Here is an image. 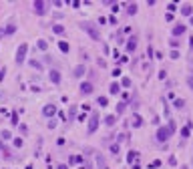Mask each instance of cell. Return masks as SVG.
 I'll use <instances>...</instances> for the list:
<instances>
[{"label":"cell","mask_w":193,"mask_h":169,"mask_svg":"<svg viewBox=\"0 0 193 169\" xmlns=\"http://www.w3.org/2000/svg\"><path fill=\"white\" fill-rule=\"evenodd\" d=\"M79 28H80V30H85L93 41H97V42L101 41V32H99V28L95 26V24H91V22H79Z\"/></svg>","instance_id":"6da1fadb"},{"label":"cell","mask_w":193,"mask_h":169,"mask_svg":"<svg viewBox=\"0 0 193 169\" xmlns=\"http://www.w3.org/2000/svg\"><path fill=\"white\" fill-rule=\"evenodd\" d=\"M101 125V117H99V111H93L91 115H89V127H87V133L89 135H93L95 131L99 129Z\"/></svg>","instance_id":"7a4b0ae2"},{"label":"cell","mask_w":193,"mask_h":169,"mask_svg":"<svg viewBox=\"0 0 193 169\" xmlns=\"http://www.w3.org/2000/svg\"><path fill=\"white\" fill-rule=\"evenodd\" d=\"M48 2H42V0H34L32 2V10H34V14H38V16H44V14L48 12Z\"/></svg>","instance_id":"3957f363"},{"label":"cell","mask_w":193,"mask_h":169,"mask_svg":"<svg viewBox=\"0 0 193 169\" xmlns=\"http://www.w3.org/2000/svg\"><path fill=\"white\" fill-rule=\"evenodd\" d=\"M26 53H28V44L22 42V44L16 48V56H14V59H16V65H22V62L26 61Z\"/></svg>","instance_id":"277c9868"},{"label":"cell","mask_w":193,"mask_h":169,"mask_svg":"<svg viewBox=\"0 0 193 169\" xmlns=\"http://www.w3.org/2000/svg\"><path fill=\"white\" fill-rule=\"evenodd\" d=\"M93 91H95V85H93L91 81H83V83H80V87H79V93H80V95L89 97V95H93Z\"/></svg>","instance_id":"5b68a950"},{"label":"cell","mask_w":193,"mask_h":169,"mask_svg":"<svg viewBox=\"0 0 193 169\" xmlns=\"http://www.w3.org/2000/svg\"><path fill=\"white\" fill-rule=\"evenodd\" d=\"M169 135H171V133H169V129H167V127H159V129H157V135H155V139H157L159 143H165L167 139H169Z\"/></svg>","instance_id":"8992f818"},{"label":"cell","mask_w":193,"mask_h":169,"mask_svg":"<svg viewBox=\"0 0 193 169\" xmlns=\"http://www.w3.org/2000/svg\"><path fill=\"white\" fill-rule=\"evenodd\" d=\"M42 115L47 117V119H53V117L56 115V105H53V103L44 105V107H42Z\"/></svg>","instance_id":"52a82bcc"},{"label":"cell","mask_w":193,"mask_h":169,"mask_svg":"<svg viewBox=\"0 0 193 169\" xmlns=\"http://www.w3.org/2000/svg\"><path fill=\"white\" fill-rule=\"evenodd\" d=\"M85 74H87V67H85V65H77V67L73 68V77H74V79H83Z\"/></svg>","instance_id":"ba28073f"},{"label":"cell","mask_w":193,"mask_h":169,"mask_svg":"<svg viewBox=\"0 0 193 169\" xmlns=\"http://www.w3.org/2000/svg\"><path fill=\"white\" fill-rule=\"evenodd\" d=\"M48 79H50V83H53V85H60V81H62V77H60V71L53 68V71L48 73Z\"/></svg>","instance_id":"9c48e42d"},{"label":"cell","mask_w":193,"mask_h":169,"mask_svg":"<svg viewBox=\"0 0 193 169\" xmlns=\"http://www.w3.org/2000/svg\"><path fill=\"white\" fill-rule=\"evenodd\" d=\"M125 50H127V53H135V50H137V36H131V38H127Z\"/></svg>","instance_id":"30bf717a"},{"label":"cell","mask_w":193,"mask_h":169,"mask_svg":"<svg viewBox=\"0 0 193 169\" xmlns=\"http://www.w3.org/2000/svg\"><path fill=\"white\" fill-rule=\"evenodd\" d=\"M109 93H111V95H117V93H121V85H119L117 81H113L111 85H109Z\"/></svg>","instance_id":"8fae6325"},{"label":"cell","mask_w":193,"mask_h":169,"mask_svg":"<svg viewBox=\"0 0 193 169\" xmlns=\"http://www.w3.org/2000/svg\"><path fill=\"white\" fill-rule=\"evenodd\" d=\"M181 14H183V16H193V6L191 4H183V6H181Z\"/></svg>","instance_id":"7c38bea8"},{"label":"cell","mask_w":193,"mask_h":169,"mask_svg":"<svg viewBox=\"0 0 193 169\" xmlns=\"http://www.w3.org/2000/svg\"><path fill=\"white\" fill-rule=\"evenodd\" d=\"M183 32H185V24H177V26H173V38L181 36Z\"/></svg>","instance_id":"4fadbf2b"},{"label":"cell","mask_w":193,"mask_h":169,"mask_svg":"<svg viewBox=\"0 0 193 169\" xmlns=\"http://www.w3.org/2000/svg\"><path fill=\"white\" fill-rule=\"evenodd\" d=\"M0 155H4V159H12V155H10V149L4 147V145H2V141H0Z\"/></svg>","instance_id":"5bb4252c"},{"label":"cell","mask_w":193,"mask_h":169,"mask_svg":"<svg viewBox=\"0 0 193 169\" xmlns=\"http://www.w3.org/2000/svg\"><path fill=\"white\" fill-rule=\"evenodd\" d=\"M53 32L54 34H65V32H67V28L62 26V24H53Z\"/></svg>","instance_id":"9a60e30c"},{"label":"cell","mask_w":193,"mask_h":169,"mask_svg":"<svg viewBox=\"0 0 193 169\" xmlns=\"http://www.w3.org/2000/svg\"><path fill=\"white\" fill-rule=\"evenodd\" d=\"M115 123H117V115H107V117H105V125L113 127Z\"/></svg>","instance_id":"2e32d148"},{"label":"cell","mask_w":193,"mask_h":169,"mask_svg":"<svg viewBox=\"0 0 193 169\" xmlns=\"http://www.w3.org/2000/svg\"><path fill=\"white\" fill-rule=\"evenodd\" d=\"M59 48H60V53H68V50H71L67 41H59Z\"/></svg>","instance_id":"e0dca14e"},{"label":"cell","mask_w":193,"mask_h":169,"mask_svg":"<svg viewBox=\"0 0 193 169\" xmlns=\"http://www.w3.org/2000/svg\"><path fill=\"white\" fill-rule=\"evenodd\" d=\"M141 125H143V117L135 113L133 115V127H141Z\"/></svg>","instance_id":"ac0fdd59"},{"label":"cell","mask_w":193,"mask_h":169,"mask_svg":"<svg viewBox=\"0 0 193 169\" xmlns=\"http://www.w3.org/2000/svg\"><path fill=\"white\" fill-rule=\"evenodd\" d=\"M127 14H129V16H133V14H137V4H127Z\"/></svg>","instance_id":"d6986e66"},{"label":"cell","mask_w":193,"mask_h":169,"mask_svg":"<svg viewBox=\"0 0 193 169\" xmlns=\"http://www.w3.org/2000/svg\"><path fill=\"white\" fill-rule=\"evenodd\" d=\"M0 137H2V141H8V139H12V133H10L8 129H2V133H0Z\"/></svg>","instance_id":"ffe728a7"},{"label":"cell","mask_w":193,"mask_h":169,"mask_svg":"<svg viewBox=\"0 0 193 169\" xmlns=\"http://www.w3.org/2000/svg\"><path fill=\"white\" fill-rule=\"evenodd\" d=\"M97 165H99L101 169H107V161H105V157H103V155H97Z\"/></svg>","instance_id":"44dd1931"},{"label":"cell","mask_w":193,"mask_h":169,"mask_svg":"<svg viewBox=\"0 0 193 169\" xmlns=\"http://www.w3.org/2000/svg\"><path fill=\"white\" fill-rule=\"evenodd\" d=\"M36 47H38V48H40V50H47V48H48V42H47V41H44V38H40V41H38V42H36Z\"/></svg>","instance_id":"7402d4cb"},{"label":"cell","mask_w":193,"mask_h":169,"mask_svg":"<svg viewBox=\"0 0 193 169\" xmlns=\"http://www.w3.org/2000/svg\"><path fill=\"white\" fill-rule=\"evenodd\" d=\"M14 32H16V24H8L4 28V34H14Z\"/></svg>","instance_id":"603a6c76"},{"label":"cell","mask_w":193,"mask_h":169,"mask_svg":"<svg viewBox=\"0 0 193 169\" xmlns=\"http://www.w3.org/2000/svg\"><path fill=\"white\" fill-rule=\"evenodd\" d=\"M28 65H30L32 68H38V71H42V65H40L38 61H34V59H30V61H28Z\"/></svg>","instance_id":"cb8c5ba5"},{"label":"cell","mask_w":193,"mask_h":169,"mask_svg":"<svg viewBox=\"0 0 193 169\" xmlns=\"http://www.w3.org/2000/svg\"><path fill=\"white\" fill-rule=\"evenodd\" d=\"M137 159V151H129V155H127V163H133Z\"/></svg>","instance_id":"d4e9b609"},{"label":"cell","mask_w":193,"mask_h":169,"mask_svg":"<svg viewBox=\"0 0 193 169\" xmlns=\"http://www.w3.org/2000/svg\"><path fill=\"white\" fill-rule=\"evenodd\" d=\"M125 109H127V103H125V101H123V103H119V105H117V115L125 113Z\"/></svg>","instance_id":"484cf974"},{"label":"cell","mask_w":193,"mask_h":169,"mask_svg":"<svg viewBox=\"0 0 193 169\" xmlns=\"http://www.w3.org/2000/svg\"><path fill=\"white\" fill-rule=\"evenodd\" d=\"M189 133H191V127H187V125H185V127L181 129V137H183V139H187V137H189Z\"/></svg>","instance_id":"4316f807"},{"label":"cell","mask_w":193,"mask_h":169,"mask_svg":"<svg viewBox=\"0 0 193 169\" xmlns=\"http://www.w3.org/2000/svg\"><path fill=\"white\" fill-rule=\"evenodd\" d=\"M97 105H99V107H107V105H109V99H107V97H99Z\"/></svg>","instance_id":"83f0119b"},{"label":"cell","mask_w":193,"mask_h":169,"mask_svg":"<svg viewBox=\"0 0 193 169\" xmlns=\"http://www.w3.org/2000/svg\"><path fill=\"white\" fill-rule=\"evenodd\" d=\"M183 105H185V101H183V99H175V103H173L175 109H183Z\"/></svg>","instance_id":"f1b7e54d"},{"label":"cell","mask_w":193,"mask_h":169,"mask_svg":"<svg viewBox=\"0 0 193 169\" xmlns=\"http://www.w3.org/2000/svg\"><path fill=\"white\" fill-rule=\"evenodd\" d=\"M167 10H169V12H175V10H179V8H177L175 2H169V4H167Z\"/></svg>","instance_id":"f546056e"},{"label":"cell","mask_w":193,"mask_h":169,"mask_svg":"<svg viewBox=\"0 0 193 169\" xmlns=\"http://www.w3.org/2000/svg\"><path fill=\"white\" fill-rule=\"evenodd\" d=\"M74 115H77V107L73 105V107H71V111H68V119L73 121V119H74Z\"/></svg>","instance_id":"4dcf8cb0"},{"label":"cell","mask_w":193,"mask_h":169,"mask_svg":"<svg viewBox=\"0 0 193 169\" xmlns=\"http://www.w3.org/2000/svg\"><path fill=\"white\" fill-rule=\"evenodd\" d=\"M169 44H171V48H173V50H177V47H179V41H177V38H171V41H169Z\"/></svg>","instance_id":"1f68e13d"},{"label":"cell","mask_w":193,"mask_h":169,"mask_svg":"<svg viewBox=\"0 0 193 169\" xmlns=\"http://www.w3.org/2000/svg\"><path fill=\"white\" fill-rule=\"evenodd\" d=\"M121 87H131V79H129V77H125V79L121 81Z\"/></svg>","instance_id":"d6a6232c"},{"label":"cell","mask_w":193,"mask_h":169,"mask_svg":"<svg viewBox=\"0 0 193 169\" xmlns=\"http://www.w3.org/2000/svg\"><path fill=\"white\" fill-rule=\"evenodd\" d=\"M167 129H169V133L173 135V133H175V123H173V121H169V125H167Z\"/></svg>","instance_id":"836d02e7"},{"label":"cell","mask_w":193,"mask_h":169,"mask_svg":"<svg viewBox=\"0 0 193 169\" xmlns=\"http://www.w3.org/2000/svg\"><path fill=\"white\" fill-rule=\"evenodd\" d=\"M47 127H48V129H54V127H56V121H54V119H48Z\"/></svg>","instance_id":"e575fe53"},{"label":"cell","mask_w":193,"mask_h":169,"mask_svg":"<svg viewBox=\"0 0 193 169\" xmlns=\"http://www.w3.org/2000/svg\"><path fill=\"white\" fill-rule=\"evenodd\" d=\"M14 125V127H16V125H18V115H16V113H12V121H10Z\"/></svg>","instance_id":"d590c367"},{"label":"cell","mask_w":193,"mask_h":169,"mask_svg":"<svg viewBox=\"0 0 193 169\" xmlns=\"http://www.w3.org/2000/svg\"><path fill=\"white\" fill-rule=\"evenodd\" d=\"M187 85H189V89L193 91V74H189V77H187Z\"/></svg>","instance_id":"8d00e7d4"},{"label":"cell","mask_w":193,"mask_h":169,"mask_svg":"<svg viewBox=\"0 0 193 169\" xmlns=\"http://www.w3.org/2000/svg\"><path fill=\"white\" fill-rule=\"evenodd\" d=\"M111 153H115V155L119 153V145H117V143H115V145H111Z\"/></svg>","instance_id":"74e56055"},{"label":"cell","mask_w":193,"mask_h":169,"mask_svg":"<svg viewBox=\"0 0 193 169\" xmlns=\"http://www.w3.org/2000/svg\"><path fill=\"white\" fill-rule=\"evenodd\" d=\"M169 56H171L173 61H175V59H179V50H171V54H169Z\"/></svg>","instance_id":"f35d334b"},{"label":"cell","mask_w":193,"mask_h":169,"mask_svg":"<svg viewBox=\"0 0 193 169\" xmlns=\"http://www.w3.org/2000/svg\"><path fill=\"white\" fill-rule=\"evenodd\" d=\"M22 143H24V141H22V139H18V137H16V139H14V147H22Z\"/></svg>","instance_id":"ab89813d"},{"label":"cell","mask_w":193,"mask_h":169,"mask_svg":"<svg viewBox=\"0 0 193 169\" xmlns=\"http://www.w3.org/2000/svg\"><path fill=\"white\" fill-rule=\"evenodd\" d=\"M97 65H99V67H101V68H105V67H107V62H105V61H103V59H99V61H97Z\"/></svg>","instance_id":"60d3db41"},{"label":"cell","mask_w":193,"mask_h":169,"mask_svg":"<svg viewBox=\"0 0 193 169\" xmlns=\"http://www.w3.org/2000/svg\"><path fill=\"white\" fill-rule=\"evenodd\" d=\"M169 165H177V159H175V157H173V155L169 157Z\"/></svg>","instance_id":"b9f144b4"},{"label":"cell","mask_w":193,"mask_h":169,"mask_svg":"<svg viewBox=\"0 0 193 169\" xmlns=\"http://www.w3.org/2000/svg\"><path fill=\"white\" fill-rule=\"evenodd\" d=\"M4 77H6V68H2V71H0V81H4Z\"/></svg>","instance_id":"7bdbcfd3"},{"label":"cell","mask_w":193,"mask_h":169,"mask_svg":"<svg viewBox=\"0 0 193 169\" xmlns=\"http://www.w3.org/2000/svg\"><path fill=\"white\" fill-rule=\"evenodd\" d=\"M121 73H123L121 68H115V71H113V77H121Z\"/></svg>","instance_id":"ee69618b"},{"label":"cell","mask_w":193,"mask_h":169,"mask_svg":"<svg viewBox=\"0 0 193 169\" xmlns=\"http://www.w3.org/2000/svg\"><path fill=\"white\" fill-rule=\"evenodd\" d=\"M79 121H80V123L87 121V115H85V113H80V115H79Z\"/></svg>","instance_id":"f6af8a7d"},{"label":"cell","mask_w":193,"mask_h":169,"mask_svg":"<svg viewBox=\"0 0 193 169\" xmlns=\"http://www.w3.org/2000/svg\"><path fill=\"white\" fill-rule=\"evenodd\" d=\"M56 169H68V165H67V163H60V165H59Z\"/></svg>","instance_id":"bcb514c9"},{"label":"cell","mask_w":193,"mask_h":169,"mask_svg":"<svg viewBox=\"0 0 193 169\" xmlns=\"http://www.w3.org/2000/svg\"><path fill=\"white\" fill-rule=\"evenodd\" d=\"M131 169H141V165H139V163H133V167H131Z\"/></svg>","instance_id":"7dc6e473"},{"label":"cell","mask_w":193,"mask_h":169,"mask_svg":"<svg viewBox=\"0 0 193 169\" xmlns=\"http://www.w3.org/2000/svg\"><path fill=\"white\" fill-rule=\"evenodd\" d=\"M189 47H191V50H193V36L189 38Z\"/></svg>","instance_id":"c3c4849f"},{"label":"cell","mask_w":193,"mask_h":169,"mask_svg":"<svg viewBox=\"0 0 193 169\" xmlns=\"http://www.w3.org/2000/svg\"><path fill=\"white\" fill-rule=\"evenodd\" d=\"M189 22H191V24H193V16H189Z\"/></svg>","instance_id":"681fc988"}]
</instances>
